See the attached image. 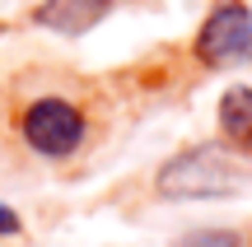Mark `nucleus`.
I'll list each match as a JSON object with an SVG mask.
<instances>
[{
  "label": "nucleus",
  "mask_w": 252,
  "mask_h": 247,
  "mask_svg": "<svg viewBox=\"0 0 252 247\" xmlns=\"http://www.w3.org/2000/svg\"><path fill=\"white\" fill-rule=\"evenodd\" d=\"M252 177L238 168V159H229L224 149L201 145L187 149V154L168 159L159 168V192L173 196V201H196V196H234L243 192Z\"/></svg>",
  "instance_id": "f257e3e1"
},
{
  "label": "nucleus",
  "mask_w": 252,
  "mask_h": 247,
  "mask_svg": "<svg viewBox=\"0 0 252 247\" xmlns=\"http://www.w3.org/2000/svg\"><path fill=\"white\" fill-rule=\"evenodd\" d=\"M19 136H24V145L33 149V154L65 159V154H75V149L84 145V117H80V108L65 103V98H37L33 108L24 112V121H19Z\"/></svg>",
  "instance_id": "f03ea898"
},
{
  "label": "nucleus",
  "mask_w": 252,
  "mask_h": 247,
  "mask_svg": "<svg viewBox=\"0 0 252 247\" xmlns=\"http://www.w3.org/2000/svg\"><path fill=\"white\" fill-rule=\"evenodd\" d=\"M248 47H252V14H248V5H238V0L215 5L210 19L201 24V33H196V56L210 61V65L234 61V56H243Z\"/></svg>",
  "instance_id": "7ed1b4c3"
},
{
  "label": "nucleus",
  "mask_w": 252,
  "mask_h": 247,
  "mask_svg": "<svg viewBox=\"0 0 252 247\" xmlns=\"http://www.w3.org/2000/svg\"><path fill=\"white\" fill-rule=\"evenodd\" d=\"M220 131L238 145V154H252V89H229L220 98Z\"/></svg>",
  "instance_id": "20e7f679"
},
{
  "label": "nucleus",
  "mask_w": 252,
  "mask_h": 247,
  "mask_svg": "<svg viewBox=\"0 0 252 247\" xmlns=\"http://www.w3.org/2000/svg\"><path fill=\"white\" fill-rule=\"evenodd\" d=\"M238 238H229V233H206V238H191L187 247H234Z\"/></svg>",
  "instance_id": "39448f33"
},
{
  "label": "nucleus",
  "mask_w": 252,
  "mask_h": 247,
  "mask_svg": "<svg viewBox=\"0 0 252 247\" xmlns=\"http://www.w3.org/2000/svg\"><path fill=\"white\" fill-rule=\"evenodd\" d=\"M0 233H19V215L9 205H0Z\"/></svg>",
  "instance_id": "423d86ee"
}]
</instances>
